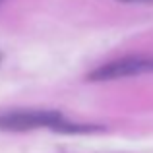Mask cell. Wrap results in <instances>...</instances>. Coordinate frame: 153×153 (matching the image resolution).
Wrapping results in <instances>:
<instances>
[{
	"mask_svg": "<svg viewBox=\"0 0 153 153\" xmlns=\"http://www.w3.org/2000/svg\"><path fill=\"white\" fill-rule=\"evenodd\" d=\"M120 2H153V0H120Z\"/></svg>",
	"mask_w": 153,
	"mask_h": 153,
	"instance_id": "obj_3",
	"label": "cell"
},
{
	"mask_svg": "<svg viewBox=\"0 0 153 153\" xmlns=\"http://www.w3.org/2000/svg\"><path fill=\"white\" fill-rule=\"evenodd\" d=\"M2 4H4V0H0V6H2Z\"/></svg>",
	"mask_w": 153,
	"mask_h": 153,
	"instance_id": "obj_4",
	"label": "cell"
},
{
	"mask_svg": "<svg viewBox=\"0 0 153 153\" xmlns=\"http://www.w3.org/2000/svg\"><path fill=\"white\" fill-rule=\"evenodd\" d=\"M147 72H153V58L128 56V58H120L95 68L93 72L87 74V79H91V82H108V79H122V78H130V76L147 74Z\"/></svg>",
	"mask_w": 153,
	"mask_h": 153,
	"instance_id": "obj_2",
	"label": "cell"
},
{
	"mask_svg": "<svg viewBox=\"0 0 153 153\" xmlns=\"http://www.w3.org/2000/svg\"><path fill=\"white\" fill-rule=\"evenodd\" d=\"M37 128H51L54 132H66V134L99 130L91 124L68 122L58 111H14L0 114V130L4 132H27Z\"/></svg>",
	"mask_w": 153,
	"mask_h": 153,
	"instance_id": "obj_1",
	"label": "cell"
}]
</instances>
